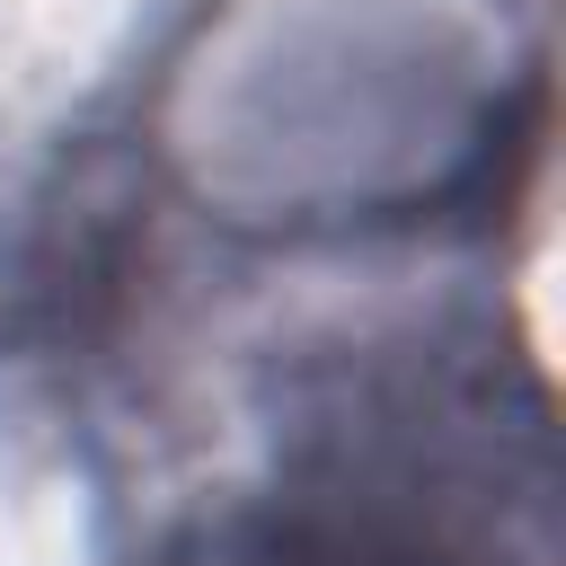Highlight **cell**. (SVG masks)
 <instances>
[{"instance_id": "cell-1", "label": "cell", "mask_w": 566, "mask_h": 566, "mask_svg": "<svg viewBox=\"0 0 566 566\" xmlns=\"http://www.w3.org/2000/svg\"><path fill=\"white\" fill-rule=\"evenodd\" d=\"M195 53L186 168L248 230H416L539 150V53L469 0H256Z\"/></svg>"}, {"instance_id": "cell-2", "label": "cell", "mask_w": 566, "mask_h": 566, "mask_svg": "<svg viewBox=\"0 0 566 566\" xmlns=\"http://www.w3.org/2000/svg\"><path fill=\"white\" fill-rule=\"evenodd\" d=\"M142 566H548V398L460 327L292 354L265 486Z\"/></svg>"}, {"instance_id": "cell-3", "label": "cell", "mask_w": 566, "mask_h": 566, "mask_svg": "<svg viewBox=\"0 0 566 566\" xmlns=\"http://www.w3.org/2000/svg\"><path fill=\"white\" fill-rule=\"evenodd\" d=\"M142 159L115 133H80L35 186L9 256H0V345L80 354L124 318L142 256Z\"/></svg>"}]
</instances>
